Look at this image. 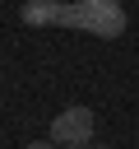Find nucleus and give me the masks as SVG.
I'll use <instances>...</instances> for the list:
<instances>
[{"label":"nucleus","mask_w":139,"mask_h":149,"mask_svg":"<svg viewBox=\"0 0 139 149\" xmlns=\"http://www.w3.org/2000/svg\"><path fill=\"white\" fill-rule=\"evenodd\" d=\"M23 23H32V28L56 23V28H83L93 37H120L130 19H125L120 0H28Z\"/></svg>","instance_id":"1"},{"label":"nucleus","mask_w":139,"mask_h":149,"mask_svg":"<svg viewBox=\"0 0 139 149\" xmlns=\"http://www.w3.org/2000/svg\"><path fill=\"white\" fill-rule=\"evenodd\" d=\"M93 140V112L88 107H65L56 121H51V144H74V149H83Z\"/></svg>","instance_id":"2"},{"label":"nucleus","mask_w":139,"mask_h":149,"mask_svg":"<svg viewBox=\"0 0 139 149\" xmlns=\"http://www.w3.org/2000/svg\"><path fill=\"white\" fill-rule=\"evenodd\" d=\"M28 149H56V144H51V140H32Z\"/></svg>","instance_id":"3"},{"label":"nucleus","mask_w":139,"mask_h":149,"mask_svg":"<svg viewBox=\"0 0 139 149\" xmlns=\"http://www.w3.org/2000/svg\"><path fill=\"white\" fill-rule=\"evenodd\" d=\"M83 149H93V144H83Z\"/></svg>","instance_id":"4"}]
</instances>
